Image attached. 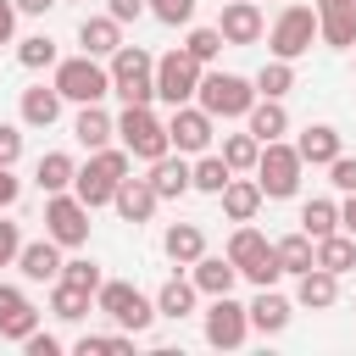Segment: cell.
Segmentation results:
<instances>
[{
    "label": "cell",
    "instance_id": "cell-1",
    "mask_svg": "<svg viewBox=\"0 0 356 356\" xmlns=\"http://www.w3.org/2000/svg\"><path fill=\"white\" fill-rule=\"evenodd\" d=\"M134 172V156L122 150V145H106V150H89V161L78 167V178H72V195L89 206V211H100V206H111V195H117V184Z\"/></svg>",
    "mask_w": 356,
    "mask_h": 356
},
{
    "label": "cell",
    "instance_id": "cell-2",
    "mask_svg": "<svg viewBox=\"0 0 356 356\" xmlns=\"http://www.w3.org/2000/svg\"><path fill=\"white\" fill-rule=\"evenodd\" d=\"M111 95L122 106H150L156 100V56L145 44H122L111 56Z\"/></svg>",
    "mask_w": 356,
    "mask_h": 356
},
{
    "label": "cell",
    "instance_id": "cell-3",
    "mask_svg": "<svg viewBox=\"0 0 356 356\" xmlns=\"http://www.w3.org/2000/svg\"><path fill=\"white\" fill-rule=\"evenodd\" d=\"M95 312H106L117 328H128V334H145L161 312H156V295H145V289H134V284H122V278H106L100 289H95Z\"/></svg>",
    "mask_w": 356,
    "mask_h": 356
},
{
    "label": "cell",
    "instance_id": "cell-4",
    "mask_svg": "<svg viewBox=\"0 0 356 356\" xmlns=\"http://www.w3.org/2000/svg\"><path fill=\"white\" fill-rule=\"evenodd\" d=\"M56 89H61V100H72V106H95V100H106L111 95V67H100V56H67V61H56V78H50Z\"/></svg>",
    "mask_w": 356,
    "mask_h": 356
},
{
    "label": "cell",
    "instance_id": "cell-5",
    "mask_svg": "<svg viewBox=\"0 0 356 356\" xmlns=\"http://www.w3.org/2000/svg\"><path fill=\"white\" fill-rule=\"evenodd\" d=\"M117 139H122V150H128L134 161H156V156L172 150L167 122H161L150 106H122V111H117Z\"/></svg>",
    "mask_w": 356,
    "mask_h": 356
},
{
    "label": "cell",
    "instance_id": "cell-6",
    "mask_svg": "<svg viewBox=\"0 0 356 356\" xmlns=\"http://www.w3.org/2000/svg\"><path fill=\"white\" fill-rule=\"evenodd\" d=\"M195 100L217 117V122H228V117H245L250 106H256V78H239V72H200V89H195Z\"/></svg>",
    "mask_w": 356,
    "mask_h": 356
},
{
    "label": "cell",
    "instance_id": "cell-7",
    "mask_svg": "<svg viewBox=\"0 0 356 356\" xmlns=\"http://www.w3.org/2000/svg\"><path fill=\"white\" fill-rule=\"evenodd\" d=\"M317 44V6H284L267 28V50L278 61H300Z\"/></svg>",
    "mask_w": 356,
    "mask_h": 356
},
{
    "label": "cell",
    "instance_id": "cell-8",
    "mask_svg": "<svg viewBox=\"0 0 356 356\" xmlns=\"http://www.w3.org/2000/svg\"><path fill=\"white\" fill-rule=\"evenodd\" d=\"M300 172H306V161H300V150H295V145H284V139H267V145H261L256 184H261V195H267V200H289V195L300 189Z\"/></svg>",
    "mask_w": 356,
    "mask_h": 356
},
{
    "label": "cell",
    "instance_id": "cell-9",
    "mask_svg": "<svg viewBox=\"0 0 356 356\" xmlns=\"http://www.w3.org/2000/svg\"><path fill=\"white\" fill-rule=\"evenodd\" d=\"M200 61L178 44V50H167V56H156V100H167V106H189L195 100V89H200Z\"/></svg>",
    "mask_w": 356,
    "mask_h": 356
},
{
    "label": "cell",
    "instance_id": "cell-10",
    "mask_svg": "<svg viewBox=\"0 0 356 356\" xmlns=\"http://www.w3.org/2000/svg\"><path fill=\"white\" fill-rule=\"evenodd\" d=\"M44 234H50L61 250H78V245H89V206H83L72 189H61V195H44Z\"/></svg>",
    "mask_w": 356,
    "mask_h": 356
},
{
    "label": "cell",
    "instance_id": "cell-11",
    "mask_svg": "<svg viewBox=\"0 0 356 356\" xmlns=\"http://www.w3.org/2000/svg\"><path fill=\"white\" fill-rule=\"evenodd\" d=\"M200 334H206L211 350H239V345L250 339V306H239L234 295H211Z\"/></svg>",
    "mask_w": 356,
    "mask_h": 356
},
{
    "label": "cell",
    "instance_id": "cell-12",
    "mask_svg": "<svg viewBox=\"0 0 356 356\" xmlns=\"http://www.w3.org/2000/svg\"><path fill=\"white\" fill-rule=\"evenodd\" d=\"M167 139H172V150L200 156V150H211V139H217V117H211L200 100L172 106V117H167Z\"/></svg>",
    "mask_w": 356,
    "mask_h": 356
},
{
    "label": "cell",
    "instance_id": "cell-13",
    "mask_svg": "<svg viewBox=\"0 0 356 356\" xmlns=\"http://www.w3.org/2000/svg\"><path fill=\"white\" fill-rule=\"evenodd\" d=\"M33 328H39V306H33L17 284H0V339L22 345Z\"/></svg>",
    "mask_w": 356,
    "mask_h": 356
},
{
    "label": "cell",
    "instance_id": "cell-14",
    "mask_svg": "<svg viewBox=\"0 0 356 356\" xmlns=\"http://www.w3.org/2000/svg\"><path fill=\"white\" fill-rule=\"evenodd\" d=\"M145 178H150V189H156L161 200H184V195L195 189V161H184V150H178V156L167 150V156H156V161H150V172H145Z\"/></svg>",
    "mask_w": 356,
    "mask_h": 356
},
{
    "label": "cell",
    "instance_id": "cell-15",
    "mask_svg": "<svg viewBox=\"0 0 356 356\" xmlns=\"http://www.w3.org/2000/svg\"><path fill=\"white\" fill-rule=\"evenodd\" d=\"M17 273H22L28 284H56V278H61V245H56L50 234H44V239H22Z\"/></svg>",
    "mask_w": 356,
    "mask_h": 356
},
{
    "label": "cell",
    "instance_id": "cell-16",
    "mask_svg": "<svg viewBox=\"0 0 356 356\" xmlns=\"http://www.w3.org/2000/svg\"><path fill=\"white\" fill-rule=\"evenodd\" d=\"M217 33H222L228 44H256V39L267 33L261 6H256V0H228V6H222V17H217Z\"/></svg>",
    "mask_w": 356,
    "mask_h": 356
},
{
    "label": "cell",
    "instance_id": "cell-17",
    "mask_svg": "<svg viewBox=\"0 0 356 356\" xmlns=\"http://www.w3.org/2000/svg\"><path fill=\"white\" fill-rule=\"evenodd\" d=\"M111 206H117V217H122V222H150V217H156V206H161V195L150 189V178H134V172H128V178L117 184Z\"/></svg>",
    "mask_w": 356,
    "mask_h": 356
},
{
    "label": "cell",
    "instance_id": "cell-18",
    "mask_svg": "<svg viewBox=\"0 0 356 356\" xmlns=\"http://www.w3.org/2000/svg\"><path fill=\"white\" fill-rule=\"evenodd\" d=\"M295 150H300V161H306V167H328V161L345 150V139H339V128H334V122H306V128H300V139H295Z\"/></svg>",
    "mask_w": 356,
    "mask_h": 356
},
{
    "label": "cell",
    "instance_id": "cell-19",
    "mask_svg": "<svg viewBox=\"0 0 356 356\" xmlns=\"http://www.w3.org/2000/svg\"><path fill=\"white\" fill-rule=\"evenodd\" d=\"M217 200H222V217H228V222H256V211H261V200H267V195H261V184H256V178H239V172H234V178L222 184V195H217Z\"/></svg>",
    "mask_w": 356,
    "mask_h": 356
},
{
    "label": "cell",
    "instance_id": "cell-20",
    "mask_svg": "<svg viewBox=\"0 0 356 356\" xmlns=\"http://www.w3.org/2000/svg\"><path fill=\"white\" fill-rule=\"evenodd\" d=\"M339 300V273H328V267H306L300 278H295V306H306V312H328Z\"/></svg>",
    "mask_w": 356,
    "mask_h": 356
},
{
    "label": "cell",
    "instance_id": "cell-21",
    "mask_svg": "<svg viewBox=\"0 0 356 356\" xmlns=\"http://www.w3.org/2000/svg\"><path fill=\"white\" fill-rule=\"evenodd\" d=\"M161 256H167L172 267H195V261L206 256V234H200V222H172V228L161 234Z\"/></svg>",
    "mask_w": 356,
    "mask_h": 356
},
{
    "label": "cell",
    "instance_id": "cell-22",
    "mask_svg": "<svg viewBox=\"0 0 356 356\" xmlns=\"http://www.w3.org/2000/svg\"><path fill=\"white\" fill-rule=\"evenodd\" d=\"M189 278H195V289L211 300V295H234V284H239V267H234L228 256H211V250H206V256L189 267Z\"/></svg>",
    "mask_w": 356,
    "mask_h": 356
},
{
    "label": "cell",
    "instance_id": "cell-23",
    "mask_svg": "<svg viewBox=\"0 0 356 356\" xmlns=\"http://www.w3.org/2000/svg\"><path fill=\"white\" fill-rule=\"evenodd\" d=\"M289 317H295V300H284L273 284L256 289V300H250V328H256V334H284Z\"/></svg>",
    "mask_w": 356,
    "mask_h": 356
},
{
    "label": "cell",
    "instance_id": "cell-24",
    "mask_svg": "<svg viewBox=\"0 0 356 356\" xmlns=\"http://www.w3.org/2000/svg\"><path fill=\"white\" fill-rule=\"evenodd\" d=\"M17 117H22V128H50V122L61 117V89H56V83H33V89H22Z\"/></svg>",
    "mask_w": 356,
    "mask_h": 356
},
{
    "label": "cell",
    "instance_id": "cell-25",
    "mask_svg": "<svg viewBox=\"0 0 356 356\" xmlns=\"http://www.w3.org/2000/svg\"><path fill=\"white\" fill-rule=\"evenodd\" d=\"M72 139H78L83 150H106V145L117 139V117H106L100 100H95V106H78V117H72Z\"/></svg>",
    "mask_w": 356,
    "mask_h": 356
},
{
    "label": "cell",
    "instance_id": "cell-26",
    "mask_svg": "<svg viewBox=\"0 0 356 356\" xmlns=\"http://www.w3.org/2000/svg\"><path fill=\"white\" fill-rule=\"evenodd\" d=\"M317 39L328 50H350L356 44V6H317Z\"/></svg>",
    "mask_w": 356,
    "mask_h": 356
},
{
    "label": "cell",
    "instance_id": "cell-27",
    "mask_svg": "<svg viewBox=\"0 0 356 356\" xmlns=\"http://www.w3.org/2000/svg\"><path fill=\"white\" fill-rule=\"evenodd\" d=\"M78 44L89 50V56H117L122 50V22L106 11V17H83L78 22Z\"/></svg>",
    "mask_w": 356,
    "mask_h": 356
},
{
    "label": "cell",
    "instance_id": "cell-28",
    "mask_svg": "<svg viewBox=\"0 0 356 356\" xmlns=\"http://www.w3.org/2000/svg\"><path fill=\"white\" fill-rule=\"evenodd\" d=\"M245 128L267 145V139H284L289 134V111H284V100H267V95H256V106L245 111Z\"/></svg>",
    "mask_w": 356,
    "mask_h": 356
},
{
    "label": "cell",
    "instance_id": "cell-29",
    "mask_svg": "<svg viewBox=\"0 0 356 356\" xmlns=\"http://www.w3.org/2000/svg\"><path fill=\"white\" fill-rule=\"evenodd\" d=\"M267 250H273V239H267V234H256L250 222H239V228L228 234V250H222V256H228V261L239 267V278H245V273H250V267H256Z\"/></svg>",
    "mask_w": 356,
    "mask_h": 356
},
{
    "label": "cell",
    "instance_id": "cell-30",
    "mask_svg": "<svg viewBox=\"0 0 356 356\" xmlns=\"http://www.w3.org/2000/svg\"><path fill=\"white\" fill-rule=\"evenodd\" d=\"M195 306H200V289H195V278H167V284L156 289V312H161V317H172V323L195 317Z\"/></svg>",
    "mask_w": 356,
    "mask_h": 356
},
{
    "label": "cell",
    "instance_id": "cell-31",
    "mask_svg": "<svg viewBox=\"0 0 356 356\" xmlns=\"http://www.w3.org/2000/svg\"><path fill=\"white\" fill-rule=\"evenodd\" d=\"M273 250H278V261H284V273H289V278H300L306 267H317V239H312L306 228H295V234L273 239Z\"/></svg>",
    "mask_w": 356,
    "mask_h": 356
},
{
    "label": "cell",
    "instance_id": "cell-32",
    "mask_svg": "<svg viewBox=\"0 0 356 356\" xmlns=\"http://www.w3.org/2000/svg\"><path fill=\"white\" fill-rule=\"evenodd\" d=\"M33 178H39V189H44V195H61V189H72L78 161H72L67 150H44V156H39V167H33Z\"/></svg>",
    "mask_w": 356,
    "mask_h": 356
},
{
    "label": "cell",
    "instance_id": "cell-33",
    "mask_svg": "<svg viewBox=\"0 0 356 356\" xmlns=\"http://www.w3.org/2000/svg\"><path fill=\"white\" fill-rule=\"evenodd\" d=\"M317 267H328V273H350L356 267V239L339 228V234H328V239H317Z\"/></svg>",
    "mask_w": 356,
    "mask_h": 356
},
{
    "label": "cell",
    "instance_id": "cell-34",
    "mask_svg": "<svg viewBox=\"0 0 356 356\" xmlns=\"http://www.w3.org/2000/svg\"><path fill=\"white\" fill-rule=\"evenodd\" d=\"M89 289H72L67 278H56L50 284V317H61V323H78V317H89Z\"/></svg>",
    "mask_w": 356,
    "mask_h": 356
},
{
    "label": "cell",
    "instance_id": "cell-35",
    "mask_svg": "<svg viewBox=\"0 0 356 356\" xmlns=\"http://www.w3.org/2000/svg\"><path fill=\"white\" fill-rule=\"evenodd\" d=\"M222 161L234 167V172H256V161H261V139L245 128V134H222Z\"/></svg>",
    "mask_w": 356,
    "mask_h": 356
},
{
    "label": "cell",
    "instance_id": "cell-36",
    "mask_svg": "<svg viewBox=\"0 0 356 356\" xmlns=\"http://www.w3.org/2000/svg\"><path fill=\"white\" fill-rule=\"evenodd\" d=\"M228 178H234V167L222 161V150H200V156H195V189H200V195H222Z\"/></svg>",
    "mask_w": 356,
    "mask_h": 356
},
{
    "label": "cell",
    "instance_id": "cell-37",
    "mask_svg": "<svg viewBox=\"0 0 356 356\" xmlns=\"http://www.w3.org/2000/svg\"><path fill=\"white\" fill-rule=\"evenodd\" d=\"M295 89V61H261V72H256V95H267V100H284Z\"/></svg>",
    "mask_w": 356,
    "mask_h": 356
},
{
    "label": "cell",
    "instance_id": "cell-38",
    "mask_svg": "<svg viewBox=\"0 0 356 356\" xmlns=\"http://www.w3.org/2000/svg\"><path fill=\"white\" fill-rule=\"evenodd\" d=\"M300 228H306L312 239L339 234V200H306V206H300Z\"/></svg>",
    "mask_w": 356,
    "mask_h": 356
},
{
    "label": "cell",
    "instance_id": "cell-39",
    "mask_svg": "<svg viewBox=\"0 0 356 356\" xmlns=\"http://www.w3.org/2000/svg\"><path fill=\"white\" fill-rule=\"evenodd\" d=\"M17 61H22L28 72H39V67H56V39H50V33L17 39Z\"/></svg>",
    "mask_w": 356,
    "mask_h": 356
},
{
    "label": "cell",
    "instance_id": "cell-40",
    "mask_svg": "<svg viewBox=\"0 0 356 356\" xmlns=\"http://www.w3.org/2000/svg\"><path fill=\"white\" fill-rule=\"evenodd\" d=\"M222 44H228V39H222L217 28H189V39H184V50H189L200 67H211V61L222 56Z\"/></svg>",
    "mask_w": 356,
    "mask_h": 356
},
{
    "label": "cell",
    "instance_id": "cell-41",
    "mask_svg": "<svg viewBox=\"0 0 356 356\" xmlns=\"http://www.w3.org/2000/svg\"><path fill=\"white\" fill-rule=\"evenodd\" d=\"M61 278H67L72 289H89V295H95V289L106 284V273H100V261H89V256H72V261H61Z\"/></svg>",
    "mask_w": 356,
    "mask_h": 356
},
{
    "label": "cell",
    "instance_id": "cell-42",
    "mask_svg": "<svg viewBox=\"0 0 356 356\" xmlns=\"http://www.w3.org/2000/svg\"><path fill=\"white\" fill-rule=\"evenodd\" d=\"M72 350H78V356H100V350H117V356H122V350H134V339H128V328H122V334H83Z\"/></svg>",
    "mask_w": 356,
    "mask_h": 356
},
{
    "label": "cell",
    "instance_id": "cell-43",
    "mask_svg": "<svg viewBox=\"0 0 356 356\" xmlns=\"http://www.w3.org/2000/svg\"><path fill=\"white\" fill-rule=\"evenodd\" d=\"M328 184H334L339 195H356V156H345V150H339V156L328 161Z\"/></svg>",
    "mask_w": 356,
    "mask_h": 356
},
{
    "label": "cell",
    "instance_id": "cell-44",
    "mask_svg": "<svg viewBox=\"0 0 356 356\" xmlns=\"http://www.w3.org/2000/svg\"><path fill=\"white\" fill-rule=\"evenodd\" d=\"M150 17H156V22H167V28H178V22H189V17H195V0H150Z\"/></svg>",
    "mask_w": 356,
    "mask_h": 356
},
{
    "label": "cell",
    "instance_id": "cell-45",
    "mask_svg": "<svg viewBox=\"0 0 356 356\" xmlns=\"http://www.w3.org/2000/svg\"><path fill=\"white\" fill-rule=\"evenodd\" d=\"M245 278H250L256 289H267V284H278V278H284V261H278V250H267V256H261V261H256V267H250Z\"/></svg>",
    "mask_w": 356,
    "mask_h": 356
},
{
    "label": "cell",
    "instance_id": "cell-46",
    "mask_svg": "<svg viewBox=\"0 0 356 356\" xmlns=\"http://www.w3.org/2000/svg\"><path fill=\"white\" fill-rule=\"evenodd\" d=\"M17 161H22V128L0 122V167H17Z\"/></svg>",
    "mask_w": 356,
    "mask_h": 356
},
{
    "label": "cell",
    "instance_id": "cell-47",
    "mask_svg": "<svg viewBox=\"0 0 356 356\" xmlns=\"http://www.w3.org/2000/svg\"><path fill=\"white\" fill-rule=\"evenodd\" d=\"M17 250H22V228L0 217V267H17Z\"/></svg>",
    "mask_w": 356,
    "mask_h": 356
},
{
    "label": "cell",
    "instance_id": "cell-48",
    "mask_svg": "<svg viewBox=\"0 0 356 356\" xmlns=\"http://www.w3.org/2000/svg\"><path fill=\"white\" fill-rule=\"evenodd\" d=\"M22 350H28V356H61V350H67V345H61V339H56V334H44V328H33V334H28V339H22Z\"/></svg>",
    "mask_w": 356,
    "mask_h": 356
},
{
    "label": "cell",
    "instance_id": "cell-49",
    "mask_svg": "<svg viewBox=\"0 0 356 356\" xmlns=\"http://www.w3.org/2000/svg\"><path fill=\"white\" fill-rule=\"evenodd\" d=\"M106 11H111L117 22H139V17L150 11V0H106Z\"/></svg>",
    "mask_w": 356,
    "mask_h": 356
},
{
    "label": "cell",
    "instance_id": "cell-50",
    "mask_svg": "<svg viewBox=\"0 0 356 356\" xmlns=\"http://www.w3.org/2000/svg\"><path fill=\"white\" fill-rule=\"evenodd\" d=\"M17 195H22V178H17L11 167H0V211H11V206H17Z\"/></svg>",
    "mask_w": 356,
    "mask_h": 356
},
{
    "label": "cell",
    "instance_id": "cell-51",
    "mask_svg": "<svg viewBox=\"0 0 356 356\" xmlns=\"http://www.w3.org/2000/svg\"><path fill=\"white\" fill-rule=\"evenodd\" d=\"M17 17H22V11H17V0H0V44H11V39H17Z\"/></svg>",
    "mask_w": 356,
    "mask_h": 356
},
{
    "label": "cell",
    "instance_id": "cell-52",
    "mask_svg": "<svg viewBox=\"0 0 356 356\" xmlns=\"http://www.w3.org/2000/svg\"><path fill=\"white\" fill-rule=\"evenodd\" d=\"M339 228L356 239V195H345V200H339Z\"/></svg>",
    "mask_w": 356,
    "mask_h": 356
},
{
    "label": "cell",
    "instance_id": "cell-53",
    "mask_svg": "<svg viewBox=\"0 0 356 356\" xmlns=\"http://www.w3.org/2000/svg\"><path fill=\"white\" fill-rule=\"evenodd\" d=\"M50 6H61V0H17V11H22V17H44Z\"/></svg>",
    "mask_w": 356,
    "mask_h": 356
},
{
    "label": "cell",
    "instance_id": "cell-54",
    "mask_svg": "<svg viewBox=\"0 0 356 356\" xmlns=\"http://www.w3.org/2000/svg\"><path fill=\"white\" fill-rule=\"evenodd\" d=\"M317 6H356V0H317Z\"/></svg>",
    "mask_w": 356,
    "mask_h": 356
},
{
    "label": "cell",
    "instance_id": "cell-55",
    "mask_svg": "<svg viewBox=\"0 0 356 356\" xmlns=\"http://www.w3.org/2000/svg\"><path fill=\"white\" fill-rule=\"evenodd\" d=\"M350 312H356V306H350Z\"/></svg>",
    "mask_w": 356,
    "mask_h": 356
}]
</instances>
